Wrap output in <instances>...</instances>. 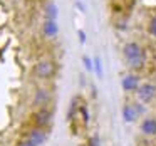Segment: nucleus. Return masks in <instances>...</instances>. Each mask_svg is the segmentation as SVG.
I'll use <instances>...</instances> for the list:
<instances>
[{
  "label": "nucleus",
  "instance_id": "nucleus-18",
  "mask_svg": "<svg viewBox=\"0 0 156 146\" xmlns=\"http://www.w3.org/2000/svg\"><path fill=\"white\" fill-rule=\"evenodd\" d=\"M17 146H39V144H35V143H32V141H29V139L22 138L20 141H19V144H17Z\"/></svg>",
  "mask_w": 156,
  "mask_h": 146
},
{
  "label": "nucleus",
  "instance_id": "nucleus-13",
  "mask_svg": "<svg viewBox=\"0 0 156 146\" xmlns=\"http://www.w3.org/2000/svg\"><path fill=\"white\" fill-rule=\"evenodd\" d=\"M79 118L82 121V126L87 128L89 123H91V114H89V108L84 101H81V104H79Z\"/></svg>",
  "mask_w": 156,
  "mask_h": 146
},
{
  "label": "nucleus",
  "instance_id": "nucleus-5",
  "mask_svg": "<svg viewBox=\"0 0 156 146\" xmlns=\"http://www.w3.org/2000/svg\"><path fill=\"white\" fill-rule=\"evenodd\" d=\"M141 84H143V82H141V76H139L138 72H131V71H129L128 74H124L121 77V89L124 92H128V94H136Z\"/></svg>",
  "mask_w": 156,
  "mask_h": 146
},
{
  "label": "nucleus",
  "instance_id": "nucleus-9",
  "mask_svg": "<svg viewBox=\"0 0 156 146\" xmlns=\"http://www.w3.org/2000/svg\"><path fill=\"white\" fill-rule=\"evenodd\" d=\"M121 116H122V121H124L126 124H133V123L138 121L139 114H138V111H136L134 102H124L122 108H121Z\"/></svg>",
  "mask_w": 156,
  "mask_h": 146
},
{
  "label": "nucleus",
  "instance_id": "nucleus-20",
  "mask_svg": "<svg viewBox=\"0 0 156 146\" xmlns=\"http://www.w3.org/2000/svg\"><path fill=\"white\" fill-rule=\"evenodd\" d=\"M76 5H77V9H81V10H84V5H82L81 2H77V4H76Z\"/></svg>",
  "mask_w": 156,
  "mask_h": 146
},
{
  "label": "nucleus",
  "instance_id": "nucleus-4",
  "mask_svg": "<svg viewBox=\"0 0 156 146\" xmlns=\"http://www.w3.org/2000/svg\"><path fill=\"white\" fill-rule=\"evenodd\" d=\"M22 136H24L25 139H29V141L35 143V144L42 146L45 141H47L49 134H47V129H42V128H37V126H32L29 124L27 128H24V131H22Z\"/></svg>",
  "mask_w": 156,
  "mask_h": 146
},
{
  "label": "nucleus",
  "instance_id": "nucleus-19",
  "mask_svg": "<svg viewBox=\"0 0 156 146\" xmlns=\"http://www.w3.org/2000/svg\"><path fill=\"white\" fill-rule=\"evenodd\" d=\"M77 35H79V42H81V44H84V42H86V32L84 30H79Z\"/></svg>",
  "mask_w": 156,
  "mask_h": 146
},
{
  "label": "nucleus",
  "instance_id": "nucleus-1",
  "mask_svg": "<svg viewBox=\"0 0 156 146\" xmlns=\"http://www.w3.org/2000/svg\"><path fill=\"white\" fill-rule=\"evenodd\" d=\"M122 59H124L126 67L131 72H139L146 67L148 62V51L144 49V45L138 41H128L122 44L121 49Z\"/></svg>",
  "mask_w": 156,
  "mask_h": 146
},
{
  "label": "nucleus",
  "instance_id": "nucleus-11",
  "mask_svg": "<svg viewBox=\"0 0 156 146\" xmlns=\"http://www.w3.org/2000/svg\"><path fill=\"white\" fill-rule=\"evenodd\" d=\"M81 101L82 99L79 98V96H76L71 101V106H69V111H67V121L71 123V124L76 121V118H79V104H81Z\"/></svg>",
  "mask_w": 156,
  "mask_h": 146
},
{
  "label": "nucleus",
  "instance_id": "nucleus-10",
  "mask_svg": "<svg viewBox=\"0 0 156 146\" xmlns=\"http://www.w3.org/2000/svg\"><path fill=\"white\" fill-rule=\"evenodd\" d=\"M59 34V25L57 20H51V19H44L42 22V35L45 39H55Z\"/></svg>",
  "mask_w": 156,
  "mask_h": 146
},
{
  "label": "nucleus",
  "instance_id": "nucleus-15",
  "mask_svg": "<svg viewBox=\"0 0 156 146\" xmlns=\"http://www.w3.org/2000/svg\"><path fill=\"white\" fill-rule=\"evenodd\" d=\"M94 71L98 74V77H102V64H101V59L98 55L94 57Z\"/></svg>",
  "mask_w": 156,
  "mask_h": 146
},
{
  "label": "nucleus",
  "instance_id": "nucleus-8",
  "mask_svg": "<svg viewBox=\"0 0 156 146\" xmlns=\"http://www.w3.org/2000/svg\"><path fill=\"white\" fill-rule=\"evenodd\" d=\"M52 99V94L49 89L45 87H37L34 92V98H32V104L35 106V108H45V106L51 102Z\"/></svg>",
  "mask_w": 156,
  "mask_h": 146
},
{
  "label": "nucleus",
  "instance_id": "nucleus-6",
  "mask_svg": "<svg viewBox=\"0 0 156 146\" xmlns=\"http://www.w3.org/2000/svg\"><path fill=\"white\" fill-rule=\"evenodd\" d=\"M136 98L138 101L144 102V104H151L156 99V82L153 81H146L139 86L138 92H136Z\"/></svg>",
  "mask_w": 156,
  "mask_h": 146
},
{
  "label": "nucleus",
  "instance_id": "nucleus-14",
  "mask_svg": "<svg viewBox=\"0 0 156 146\" xmlns=\"http://www.w3.org/2000/svg\"><path fill=\"white\" fill-rule=\"evenodd\" d=\"M44 15H45V19L57 20V5H55L54 2L47 4V5H45V9H44Z\"/></svg>",
  "mask_w": 156,
  "mask_h": 146
},
{
  "label": "nucleus",
  "instance_id": "nucleus-3",
  "mask_svg": "<svg viewBox=\"0 0 156 146\" xmlns=\"http://www.w3.org/2000/svg\"><path fill=\"white\" fill-rule=\"evenodd\" d=\"M55 62L52 61H47V59H44V61H39L34 64V69H32V74L35 76L37 79H51L55 76Z\"/></svg>",
  "mask_w": 156,
  "mask_h": 146
},
{
  "label": "nucleus",
  "instance_id": "nucleus-16",
  "mask_svg": "<svg viewBox=\"0 0 156 146\" xmlns=\"http://www.w3.org/2000/svg\"><path fill=\"white\" fill-rule=\"evenodd\" d=\"M82 62H84V67L87 69V71H92V66H94V61H92L91 57H89V55H82Z\"/></svg>",
  "mask_w": 156,
  "mask_h": 146
},
{
  "label": "nucleus",
  "instance_id": "nucleus-17",
  "mask_svg": "<svg viewBox=\"0 0 156 146\" xmlns=\"http://www.w3.org/2000/svg\"><path fill=\"white\" fill-rule=\"evenodd\" d=\"M87 146H101V141H99V136H98V134L89 136V139H87Z\"/></svg>",
  "mask_w": 156,
  "mask_h": 146
},
{
  "label": "nucleus",
  "instance_id": "nucleus-12",
  "mask_svg": "<svg viewBox=\"0 0 156 146\" xmlns=\"http://www.w3.org/2000/svg\"><path fill=\"white\" fill-rule=\"evenodd\" d=\"M146 34L149 37L156 39V9L151 10L148 15V20H146Z\"/></svg>",
  "mask_w": 156,
  "mask_h": 146
},
{
  "label": "nucleus",
  "instance_id": "nucleus-7",
  "mask_svg": "<svg viewBox=\"0 0 156 146\" xmlns=\"http://www.w3.org/2000/svg\"><path fill=\"white\" fill-rule=\"evenodd\" d=\"M139 133L144 138H156V116H144L139 121Z\"/></svg>",
  "mask_w": 156,
  "mask_h": 146
},
{
  "label": "nucleus",
  "instance_id": "nucleus-21",
  "mask_svg": "<svg viewBox=\"0 0 156 146\" xmlns=\"http://www.w3.org/2000/svg\"><path fill=\"white\" fill-rule=\"evenodd\" d=\"M144 146H153V144H144Z\"/></svg>",
  "mask_w": 156,
  "mask_h": 146
},
{
  "label": "nucleus",
  "instance_id": "nucleus-2",
  "mask_svg": "<svg viewBox=\"0 0 156 146\" xmlns=\"http://www.w3.org/2000/svg\"><path fill=\"white\" fill-rule=\"evenodd\" d=\"M29 123L37 128L49 129L52 124V111L49 108H35V111H32L29 116Z\"/></svg>",
  "mask_w": 156,
  "mask_h": 146
}]
</instances>
